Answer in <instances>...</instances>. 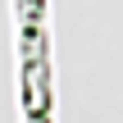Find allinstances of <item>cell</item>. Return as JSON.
I'll return each mask as SVG.
<instances>
[{
  "mask_svg": "<svg viewBox=\"0 0 123 123\" xmlns=\"http://www.w3.org/2000/svg\"><path fill=\"white\" fill-rule=\"evenodd\" d=\"M27 123H50V119H46V114H27Z\"/></svg>",
  "mask_w": 123,
  "mask_h": 123,
  "instance_id": "cell-2",
  "label": "cell"
},
{
  "mask_svg": "<svg viewBox=\"0 0 123 123\" xmlns=\"http://www.w3.org/2000/svg\"><path fill=\"white\" fill-rule=\"evenodd\" d=\"M23 105H27V114H46L50 110L46 59H23Z\"/></svg>",
  "mask_w": 123,
  "mask_h": 123,
  "instance_id": "cell-1",
  "label": "cell"
}]
</instances>
